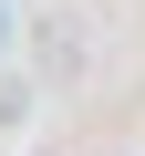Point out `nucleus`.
<instances>
[{"label":"nucleus","mask_w":145,"mask_h":156,"mask_svg":"<svg viewBox=\"0 0 145 156\" xmlns=\"http://www.w3.org/2000/svg\"><path fill=\"white\" fill-rule=\"evenodd\" d=\"M0 42H11V11H0Z\"/></svg>","instance_id":"7ed1b4c3"},{"label":"nucleus","mask_w":145,"mask_h":156,"mask_svg":"<svg viewBox=\"0 0 145 156\" xmlns=\"http://www.w3.org/2000/svg\"><path fill=\"white\" fill-rule=\"evenodd\" d=\"M42 62H52V73H83V31L52 21V31H42Z\"/></svg>","instance_id":"f257e3e1"},{"label":"nucleus","mask_w":145,"mask_h":156,"mask_svg":"<svg viewBox=\"0 0 145 156\" xmlns=\"http://www.w3.org/2000/svg\"><path fill=\"white\" fill-rule=\"evenodd\" d=\"M21 115H31V94H21V83H0V125H21Z\"/></svg>","instance_id":"f03ea898"}]
</instances>
